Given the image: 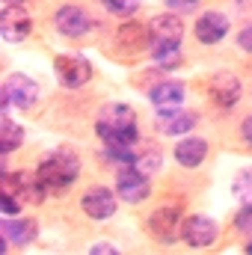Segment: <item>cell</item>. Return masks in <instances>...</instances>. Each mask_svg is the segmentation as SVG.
<instances>
[{"label":"cell","mask_w":252,"mask_h":255,"mask_svg":"<svg viewBox=\"0 0 252 255\" xmlns=\"http://www.w3.org/2000/svg\"><path fill=\"white\" fill-rule=\"evenodd\" d=\"M54 71H57L60 83L68 86V89H77V86L89 83V77H92V65L83 57H57L54 60Z\"/></svg>","instance_id":"9c48e42d"},{"label":"cell","mask_w":252,"mask_h":255,"mask_svg":"<svg viewBox=\"0 0 252 255\" xmlns=\"http://www.w3.org/2000/svg\"><path fill=\"white\" fill-rule=\"evenodd\" d=\"M95 130H98V136L107 145H133L139 139L136 113L127 104H107V107H101Z\"/></svg>","instance_id":"6da1fadb"},{"label":"cell","mask_w":252,"mask_h":255,"mask_svg":"<svg viewBox=\"0 0 252 255\" xmlns=\"http://www.w3.org/2000/svg\"><path fill=\"white\" fill-rule=\"evenodd\" d=\"M181 238L187 241L190 247H211L217 238H220V226L211 220V217H202V214H193L181 223Z\"/></svg>","instance_id":"52a82bcc"},{"label":"cell","mask_w":252,"mask_h":255,"mask_svg":"<svg viewBox=\"0 0 252 255\" xmlns=\"http://www.w3.org/2000/svg\"><path fill=\"white\" fill-rule=\"evenodd\" d=\"M184 83L181 80H163V83H157L154 89H151V104L154 107H160V110H166V107H178L181 101H184Z\"/></svg>","instance_id":"d6986e66"},{"label":"cell","mask_w":252,"mask_h":255,"mask_svg":"<svg viewBox=\"0 0 252 255\" xmlns=\"http://www.w3.org/2000/svg\"><path fill=\"white\" fill-rule=\"evenodd\" d=\"M0 190L9 193V196H18L21 202H27V205H39L42 199H45V187H42V181H39V175L33 172H3V178H0Z\"/></svg>","instance_id":"3957f363"},{"label":"cell","mask_w":252,"mask_h":255,"mask_svg":"<svg viewBox=\"0 0 252 255\" xmlns=\"http://www.w3.org/2000/svg\"><path fill=\"white\" fill-rule=\"evenodd\" d=\"M238 45H241L244 51H252V24H247V27L238 33Z\"/></svg>","instance_id":"83f0119b"},{"label":"cell","mask_w":252,"mask_h":255,"mask_svg":"<svg viewBox=\"0 0 252 255\" xmlns=\"http://www.w3.org/2000/svg\"><path fill=\"white\" fill-rule=\"evenodd\" d=\"M36 175L42 181V187L51 193H63L68 190L77 175H80V157L71 151V148H57L54 154H48L39 166H36Z\"/></svg>","instance_id":"7a4b0ae2"},{"label":"cell","mask_w":252,"mask_h":255,"mask_svg":"<svg viewBox=\"0 0 252 255\" xmlns=\"http://www.w3.org/2000/svg\"><path fill=\"white\" fill-rule=\"evenodd\" d=\"M148 36H151L154 51L157 48H178L184 39V24L178 15H154L148 24Z\"/></svg>","instance_id":"8992f818"},{"label":"cell","mask_w":252,"mask_h":255,"mask_svg":"<svg viewBox=\"0 0 252 255\" xmlns=\"http://www.w3.org/2000/svg\"><path fill=\"white\" fill-rule=\"evenodd\" d=\"M154 57H157V63H163L166 68H172V65L181 63V54H178V48H157V51H154Z\"/></svg>","instance_id":"cb8c5ba5"},{"label":"cell","mask_w":252,"mask_h":255,"mask_svg":"<svg viewBox=\"0 0 252 255\" xmlns=\"http://www.w3.org/2000/svg\"><path fill=\"white\" fill-rule=\"evenodd\" d=\"M80 208L92 220H107V217L116 214V196H113V190H107V187H92V190L80 199Z\"/></svg>","instance_id":"4fadbf2b"},{"label":"cell","mask_w":252,"mask_h":255,"mask_svg":"<svg viewBox=\"0 0 252 255\" xmlns=\"http://www.w3.org/2000/svg\"><path fill=\"white\" fill-rule=\"evenodd\" d=\"M107 6V12L113 15H133L139 9V0H101Z\"/></svg>","instance_id":"7402d4cb"},{"label":"cell","mask_w":252,"mask_h":255,"mask_svg":"<svg viewBox=\"0 0 252 255\" xmlns=\"http://www.w3.org/2000/svg\"><path fill=\"white\" fill-rule=\"evenodd\" d=\"M148 42H151L148 30H145L142 24H136V21H127V24H122V27L116 30V45L125 48V51H142Z\"/></svg>","instance_id":"ffe728a7"},{"label":"cell","mask_w":252,"mask_h":255,"mask_svg":"<svg viewBox=\"0 0 252 255\" xmlns=\"http://www.w3.org/2000/svg\"><path fill=\"white\" fill-rule=\"evenodd\" d=\"M235 226L241 229V232H247V235H252V205H244V211L235 217Z\"/></svg>","instance_id":"d4e9b609"},{"label":"cell","mask_w":252,"mask_h":255,"mask_svg":"<svg viewBox=\"0 0 252 255\" xmlns=\"http://www.w3.org/2000/svg\"><path fill=\"white\" fill-rule=\"evenodd\" d=\"M36 232H39V226H36V220H12V217H6L3 223H0V235H3V247H27L30 241H36Z\"/></svg>","instance_id":"7c38bea8"},{"label":"cell","mask_w":252,"mask_h":255,"mask_svg":"<svg viewBox=\"0 0 252 255\" xmlns=\"http://www.w3.org/2000/svg\"><path fill=\"white\" fill-rule=\"evenodd\" d=\"M133 166L148 175V172H154V169L160 166V154H157V151H142V154H136V163H133Z\"/></svg>","instance_id":"603a6c76"},{"label":"cell","mask_w":252,"mask_h":255,"mask_svg":"<svg viewBox=\"0 0 252 255\" xmlns=\"http://www.w3.org/2000/svg\"><path fill=\"white\" fill-rule=\"evenodd\" d=\"M199 3H202V0H166V6H169L172 12H196Z\"/></svg>","instance_id":"484cf974"},{"label":"cell","mask_w":252,"mask_h":255,"mask_svg":"<svg viewBox=\"0 0 252 255\" xmlns=\"http://www.w3.org/2000/svg\"><path fill=\"white\" fill-rule=\"evenodd\" d=\"M0 205H3V214H18L15 196H9V193H3V190H0Z\"/></svg>","instance_id":"4316f807"},{"label":"cell","mask_w":252,"mask_h":255,"mask_svg":"<svg viewBox=\"0 0 252 255\" xmlns=\"http://www.w3.org/2000/svg\"><path fill=\"white\" fill-rule=\"evenodd\" d=\"M247 253H252V244H250V247H247Z\"/></svg>","instance_id":"1f68e13d"},{"label":"cell","mask_w":252,"mask_h":255,"mask_svg":"<svg viewBox=\"0 0 252 255\" xmlns=\"http://www.w3.org/2000/svg\"><path fill=\"white\" fill-rule=\"evenodd\" d=\"M36 98H39V83L33 77H27V74H9L3 80V101L6 104H12L18 110H27V107L36 104Z\"/></svg>","instance_id":"5b68a950"},{"label":"cell","mask_w":252,"mask_h":255,"mask_svg":"<svg viewBox=\"0 0 252 255\" xmlns=\"http://www.w3.org/2000/svg\"><path fill=\"white\" fill-rule=\"evenodd\" d=\"M6 3H24V0H6Z\"/></svg>","instance_id":"4dcf8cb0"},{"label":"cell","mask_w":252,"mask_h":255,"mask_svg":"<svg viewBox=\"0 0 252 255\" xmlns=\"http://www.w3.org/2000/svg\"><path fill=\"white\" fill-rule=\"evenodd\" d=\"M241 133H244V139H247V142L252 145V116H247V119H244V125H241Z\"/></svg>","instance_id":"f546056e"},{"label":"cell","mask_w":252,"mask_h":255,"mask_svg":"<svg viewBox=\"0 0 252 255\" xmlns=\"http://www.w3.org/2000/svg\"><path fill=\"white\" fill-rule=\"evenodd\" d=\"M175 226H178V208H172V205H163V208H157L154 214H151V220H148V229H151V235L157 238V241H172V235H175Z\"/></svg>","instance_id":"e0dca14e"},{"label":"cell","mask_w":252,"mask_h":255,"mask_svg":"<svg viewBox=\"0 0 252 255\" xmlns=\"http://www.w3.org/2000/svg\"><path fill=\"white\" fill-rule=\"evenodd\" d=\"M229 33V18L223 12H202L199 21H196V39L202 45H217L223 36Z\"/></svg>","instance_id":"5bb4252c"},{"label":"cell","mask_w":252,"mask_h":255,"mask_svg":"<svg viewBox=\"0 0 252 255\" xmlns=\"http://www.w3.org/2000/svg\"><path fill=\"white\" fill-rule=\"evenodd\" d=\"M54 24H57V30L63 36H68V39H77V36H83V33L92 30V18L80 6H60L57 15H54Z\"/></svg>","instance_id":"30bf717a"},{"label":"cell","mask_w":252,"mask_h":255,"mask_svg":"<svg viewBox=\"0 0 252 255\" xmlns=\"http://www.w3.org/2000/svg\"><path fill=\"white\" fill-rule=\"evenodd\" d=\"M205 154H208V142L202 139V136H184L178 145H175V160L181 163V166H199L202 160H205Z\"/></svg>","instance_id":"ac0fdd59"},{"label":"cell","mask_w":252,"mask_h":255,"mask_svg":"<svg viewBox=\"0 0 252 255\" xmlns=\"http://www.w3.org/2000/svg\"><path fill=\"white\" fill-rule=\"evenodd\" d=\"M199 122V116L193 113V110H175V107H166V110H160L157 113V119H154V125L160 133H169V136H184L187 130H193Z\"/></svg>","instance_id":"8fae6325"},{"label":"cell","mask_w":252,"mask_h":255,"mask_svg":"<svg viewBox=\"0 0 252 255\" xmlns=\"http://www.w3.org/2000/svg\"><path fill=\"white\" fill-rule=\"evenodd\" d=\"M30 30H33V24H30V15L24 12V6L21 3H6V9L0 12V33H3V39L6 42H21V39L30 36Z\"/></svg>","instance_id":"ba28073f"},{"label":"cell","mask_w":252,"mask_h":255,"mask_svg":"<svg viewBox=\"0 0 252 255\" xmlns=\"http://www.w3.org/2000/svg\"><path fill=\"white\" fill-rule=\"evenodd\" d=\"M89 253L92 255H116V247H110V244H95Z\"/></svg>","instance_id":"f1b7e54d"},{"label":"cell","mask_w":252,"mask_h":255,"mask_svg":"<svg viewBox=\"0 0 252 255\" xmlns=\"http://www.w3.org/2000/svg\"><path fill=\"white\" fill-rule=\"evenodd\" d=\"M3 101V98H0ZM9 110H12V104H0V151L3 154H9V151H15L21 142H24V128H18L12 122V116H9Z\"/></svg>","instance_id":"2e32d148"},{"label":"cell","mask_w":252,"mask_h":255,"mask_svg":"<svg viewBox=\"0 0 252 255\" xmlns=\"http://www.w3.org/2000/svg\"><path fill=\"white\" fill-rule=\"evenodd\" d=\"M148 193H151V184H148V175L142 169H136L133 163L119 169V175H116V196L122 202L136 205V202L148 199Z\"/></svg>","instance_id":"277c9868"},{"label":"cell","mask_w":252,"mask_h":255,"mask_svg":"<svg viewBox=\"0 0 252 255\" xmlns=\"http://www.w3.org/2000/svg\"><path fill=\"white\" fill-rule=\"evenodd\" d=\"M235 196L244 202V205H252V169H244V172H238V178H235Z\"/></svg>","instance_id":"44dd1931"},{"label":"cell","mask_w":252,"mask_h":255,"mask_svg":"<svg viewBox=\"0 0 252 255\" xmlns=\"http://www.w3.org/2000/svg\"><path fill=\"white\" fill-rule=\"evenodd\" d=\"M211 98H214L220 107L238 104V98H241V80H238L232 71H217V74L211 77Z\"/></svg>","instance_id":"9a60e30c"}]
</instances>
